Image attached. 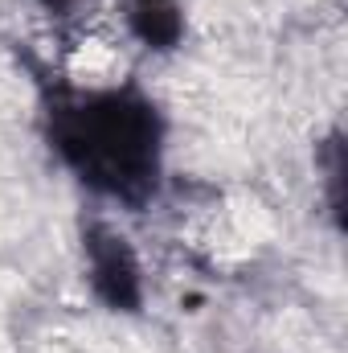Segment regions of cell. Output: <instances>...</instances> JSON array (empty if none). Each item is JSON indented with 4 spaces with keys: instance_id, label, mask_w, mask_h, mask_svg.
<instances>
[{
    "instance_id": "1",
    "label": "cell",
    "mask_w": 348,
    "mask_h": 353,
    "mask_svg": "<svg viewBox=\"0 0 348 353\" xmlns=\"http://www.w3.org/2000/svg\"><path fill=\"white\" fill-rule=\"evenodd\" d=\"M50 136L90 189L140 205L160 176V115L140 90L58 94Z\"/></svg>"
},
{
    "instance_id": "2",
    "label": "cell",
    "mask_w": 348,
    "mask_h": 353,
    "mask_svg": "<svg viewBox=\"0 0 348 353\" xmlns=\"http://www.w3.org/2000/svg\"><path fill=\"white\" fill-rule=\"evenodd\" d=\"M87 259H90V283L111 308H119V312L140 308V300H144L140 263H135V255H131L123 234H115L111 226H90Z\"/></svg>"
},
{
    "instance_id": "3",
    "label": "cell",
    "mask_w": 348,
    "mask_h": 353,
    "mask_svg": "<svg viewBox=\"0 0 348 353\" xmlns=\"http://www.w3.org/2000/svg\"><path fill=\"white\" fill-rule=\"evenodd\" d=\"M127 17H131V33L152 50H173L180 29H184L180 8L173 0H135Z\"/></svg>"
},
{
    "instance_id": "4",
    "label": "cell",
    "mask_w": 348,
    "mask_h": 353,
    "mask_svg": "<svg viewBox=\"0 0 348 353\" xmlns=\"http://www.w3.org/2000/svg\"><path fill=\"white\" fill-rule=\"evenodd\" d=\"M41 4H45L50 12H70V8H74L78 0H41Z\"/></svg>"
}]
</instances>
